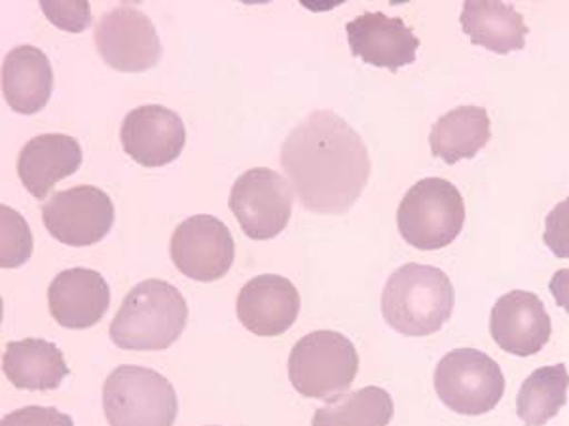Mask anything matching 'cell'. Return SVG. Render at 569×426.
<instances>
[{
  "label": "cell",
  "instance_id": "cell-1",
  "mask_svg": "<svg viewBox=\"0 0 569 426\" xmlns=\"http://www.w3.org/2000/svg\"><path fill=\"white\" fill-rule=\"evenodd\" d=\"M281 165L302 207L316 214L348 213L369 182V149L332 110H316L287 135Z\"/></svg>",
  "mask_w": 569,
  "mask_h": 426
},
{
  "label": "cell",
  "instance_id": "cell-2",
  "mask_svg": "<svg viewBox=\"0 0 569 426\" xmlns=\"http://www.w3.org/2000/svg\"><path fill=\"white\" fill-rule=\"evenodd\" d=\"M188 305L173 284L147 278L123 297L110 323V339L126 351H163L187 328Z\"/></svg>",
  "mask_w": 569,
  "mask_h": 426
},
{
  "label": "cell",
  "instance_id": "cell-3",
  "mask_svg": "<svg viewBox=\"0 0 569 426\" xmlns=\"http://www.w3.org/2000/svg\"><path fill=\"white\" fill-rule=\"evenodd\" d=\"M452 281L433 265L407 264L389 277L382 292L386 323L407 337L433 336L452 317Z\"/></svg>",
  "mask_w": 569,
  "mask_h": 426
},
{
  "label": "cell",
  "instance_id": "cell-4",
  "mask_svg": "<svg viewBox=\"0 0 569 426\" xmlns=\"http://www.w3.org/2000/svg\"><path fill=\"white\" fill-rule=\"evenodd\" d=\"M463 224L466 201L460 190L439 176L416 182L397 211L402 240L418 251L445 248L460 235Z\"/></svg>",
  "mask_w": 569,
  "mask_h": 426
},
{
  "label": "cell",
  "instance_id": "cell-5",
  "mask_svg": "<svg viewBox=\"0 0 569 426\" xmlns=\"http://www.w3.org/2000/svg\"><path fill=\"white\" fill-rule=\"evenodd\" d=\"M356 345L335 329H318L302 337L289 356V379L306 398L335 400L356 382Z\"/></svg>",
  "mask_w": 569,
  "mask_h": 426
},
{
  "label": "cell",
  "instance_id": "cell-6",
  "mask_svg": "<svg viewBox=\"0 0 569 426\" xmlns=\"http://www.w3.org/2000/svg\"><path fill=\"white\" fill-rule=\"evenodd\" d=\"M177 407L176 388L154 369L118 366L103 385L110 426H173Z\"/></svg>",
  "mask_w": 569,
  "mask_h": 426
},
{
  "label": "cell",
  "instance_id": "cell-7",
  "mask_svg": "<svg viewBox=\"0 0 569 426\" xmlns=\"http://www.w3.org/2000/svg\"><path fill=\"white\" fill-rule=\"evenodd\" d=\"M435 390L453 414L479 417L503 398V372L482 351H450L435 369Z\"/></svg>",
  "mask_w": 569,
  "mask_h": 426
},
{
  "label": "cell",
  "instance_id": "cell-8",
  "mask_svg": "<svg viewBox=\"0 0 569 426\" xmlns=\"http://www.w3.org/2000/svg\"><path fill=\"white\" fill-rule=\"evenodd\" d=\"M228 205L247 237L273 240L291 220L292 187L272 169H249L233 182Z\"/></svg>",
  "mask_w": 569,
  "mask_h": 426
},
{
  "label": "cell",
  "instance_id": "cell-9",
  "mask_svg": "<svg viewBox=\"0 0 569 426\" xmlns=\"http://www.w3.org/2000/svg\"><path fill=\"white\" fill-rule=\"evenodd\" d=\"M93 42L107 65L122 72L149 71L162 58L154 23L137 8H112L99 18Z\"/></svg>",
  "mask_w": 569,
  "mask_h": 426
},
{
  "label": "cell",
  "instance_id": "cell-10",
  "mask_svg": "<svg viewBox=\"0 0 569 426\" xmlns=\"http://www.w3.org/2000/svg\"><path fill=\"white\" fill-rule=\"evenodd\" d=\"M42 220L53 240L69 246H90L114 224V205L98 186L61 190L42 205Z\"/></svg>",
  "mask_w": 569,
  "mask_h": 426
},
{
  "label": "cell",
  "instance_id": "cell-11",
  "mask_svg": "<svg viewBox=\"0 0 569 426\" xmlns=\"http://www.w3.org/2000/svg\"><path fill=\"white\" fill-rule=\"evenodd\" d=\"M169 252L177 270L200 283L224 277L236 258L232 233L211 214H196L181 222L171 235Z\"/></svg>",
  "mask_w": 569,
  "mask_h": 426
},
{
  "label": "cell",
  "instance_id": "cell-12",
  "mask_svg": "<svg viewBox=\"0 0 569 426\" xmlns=\"http://www.w3.org/2000/svg\"><path fill=\"white\" fill-rule=\"evenodd\" d=\"M123 152L144 168L176 162L187 142V128L176 110L144 104L131 110L120 128Z\"/></svg>",
  "mask_w": 569,
  "mask_h": 426
},
{
  "label": "cell",
  "instance_id": "cell-13",
  "mask_svg": "<svg viewBox=\"0 0 569 426\" xmlns=\"http://www.w3.org/2000/svg\"><path fill=\"white\" fill-rule=\"evenodd\" d=\"M552 334L543 302L531 292L512 291L499 297L490 315V336L499 349L515 356H533Z\"/></svg>",
  "mask_w": 569,
  "mask_h": 426
},
{
  "label": "cell",
  "instance_id": "cell-14",
  "mask_svg": "<svg viewBox=\"0 0 569 426\" xmlns=\"http://www.w3.org/2000/svg\"><path fill=\"white\" fill-rule=\"evenodd\" d=\"M351 53L369 65L399 71L416 61L420 39L401 20L382 12H365L346 26Z\"/></svg>",
  "mask_w": 569,
  "mask_h": 426
},
{
  "label": "cell",
  "instance_id": "cell-15",
  "mask_svg": "<svg viewBox=\"0 0 569 426\" xmlns=\"http://www.w3.org/2000/svg\"><path fill=\"white\" fill-rule=\"evenodd\" d=\"M236 311L241 324L254 336H281L297 323L300 294L289 278L259 275L241 288Z\"/></svg>",
  "mask_w": 569,
  "mask_h": 426
},
{
  "label": "cell",
  "instance_id": "cell-16",
  "mask_svg": "<svg viewBox=\"0 0 569 426\" xmlns=\"http://www.w3.org/2000/svg\"><path fill=\"white\" fill-rule=\"evenodd\" d=\"M110 291L103 275L86 267L59 273L48 288L53 321L69 329L96 326L109 310Z\"/></svg>",
  "mask_w": 569,
  "mask_h": 426
},
{
  "label": "cell",
  "instance_id": "cell-17",
  "mask_svg": "<svg viewBox=\"0 0 569 426\" xmlns=\"http://www.w3.org/2000/svg\"><path fill=\"white\" fill-rule=\"evenodd\" d=\"M82 165V149L74 136L44 133L27 142L18 155V176L27 192L44 200L61 179Z\"/></svg>",
  "mask_w": 569,
  "mask_h": 426
},
{
  "label": "cell",
  "instance_id": "cell-18",
  "mask_svg": "<svg viewBox=\"0 0 569 426\" xmlns=\"http://www.w3.org/2000/svg\"><path fill=\"white\" fill-rule=\"evenodd\" d=\"M53 71L50 59L34 45H16L2 61V95L20 114H37L50 101Z\"/></svg>",
  "mask_w": 569,
  "mask_h": 426
},
{
  "label": "cell",
  "instance_id": "cell-19",
  "mask_svg": "<svg viewBox=\"0 0 569 426\" xmlns=\"http://www.w3.org/2000/svg\"><path fill=\"white\" fill-rule=\"evenodd\" d=\"M2 372L16 388L53 390L69 375V366L58 345L27 337L8 343L2 355Z\"/></svg>",
  "mask_w": 569,
  "mask_h": 426
},
{
  "label": "cell",
  "instance_id": "cell-20",
  "mask_svg": "<svg viewBox=\"0 0 569 426\" xmlns=\"http://www.w3.org/2000/svg\"><path fill=\"white\" fill-rule=\"evenodd\" d=\"M460 21L472 44L493 53L522 50L526 34L530 33L525 16L503 2H466Z\"/></svg>",
  "mask_w": 569,
  "mask_h": 426
},
{
  "label": "cell",
  "instance_id": "cell-21",
  "mask_svg": "<svg viewBox=\"0 0 569 426\" xmlns=\"http://www.w3.org/2000/svg\"><path fill=\"white\" fill-rule=\"evenodd\" d=\"M492 139L490 118L482 106H458L440 116L429 135L431 152L448 165L471 160Z\"/></svg>",
  "mask_w": 569,
  "mask_h": 426
},
{
  "label": "cell",
  "instance_id": "cell-22",
  "mask_svg": "<svg viewBox=\"0 0 569 426\" xmlns=\"http://www.w3.org/2000/svg\"><path fill=\"white\" fill-rule=\"evenodd\" d=\"M395 406L388 390L362 387L319 407L311 426H388Z\"/></svg>",
  "mask_w": 569,
  "mask_h": 426
},
{
  "label": "cell",
  "instance_id": "cell-23",
  "mask_svg": "<svg viewBox=\"0 0 569 426\" xmlns=\"http://www.w3.org/2000/svg\"><path fill=\"white\" fill-rule=\"evenodd\" d=\"M568 388L569 374L563 364L536 369L518 393V419L525 426L547 425L566 406Z\"/></svg>",
  "mask_w": 569,
  "mask_h": 426
},
{
  "label": "cell",
  "instance_id": "cell-24",
  "mask_svg": "<svg viewBox=\"0 0 569 426\" xmlns=\"http://www.w3.org/2000/svg\"><path fill=\"white\" fill-rule=\"evenodd\" d=\"M33 232L27 220L8 205L0 207V265L13 270L33 254Z\"/></svg>",
  "mask_w": 569,
  "mask_h": 426
},
{
  "label": "cell",
  "instance_id": "cell-25",
  "mask_svg": "<svg viewBox=\"0 0 569 426\" xmlns=\"http://www.w3.org/2000/svg\"><path fill=\"white\" fill-rule=\"evenodd\" d=\"M543 241L555 256L569 260V197L547 214Z\"/></svg>",
  "mask_w": 569,
  "mask_h": 426
},
{
  "label": "cell",
  "instance_id": "cell-26",
  "mask_svg": "<svg viewBox=\"0 0 569 426\" xmlns=\"http://www.w3.org/2000/svg\"><path fill=\"white\" fill-rule=\"evenodd\" d=\"M42 10L48 20L71 33H78L90 26L91 13L88 2H42Z\"/></svg>",
  "mask_w": 569,
  "mask_h": 426
},
{
  "label": "cell",
  "instance_id": "cell-27",
  "mask_svg": "<svg viewBox=\"0 0 569 426\" xmlns=\"http://www.w3.org/2000/svg\"><path fill=\"white\" fill-rule=\"evenodd\" d=\"M0 426H74V423L56 407L27 406L2 417Z\"/></svg>",
  "mask_w": 569,
  "mask_h": 426
},
{
  "label": "cell",
  "instance_id": "cell-28",
  "mask_svg": "<svg viewBox=\"0 0 569 426\" xmlns=\"http://www.w3.org/2000/svg\"><path fill=\"white\" fill-rule=\"evenodd\" d=\"M550 294L569 315V270H558L550 278Z\"/></svg>",
  "mask_w": 569,
  "mask_h": 426
}]
</instances>
